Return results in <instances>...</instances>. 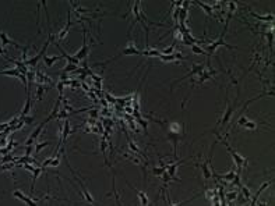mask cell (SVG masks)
<instances>
[{
  "instance_id": "obj_2",
  "label": "cell",
  "mask_w": 275,
  "mask_h": 206,
  "mask_svg": "<svg viewBox=\"0 0 275 206\" xmlns=\"http://www.w3.org/2000/svg\"><path fill=\"white\" fill-rule=\"evenodd\" d=\"M88 46H87V31L84 29V42H82V47L81 50H78V52L76 53V56L74 57L77 59V60H82V59L87 57V55H88Z\"/></svg>"
},
{
  "instance_id": "obj_18",
  "label": "cell",
  "mask_w": 275,
  "mask_h": 206,
  "mask_svg": "<svg viewBox=\"0 0 275 206\" xmlns=\"http://www.w3.org/2000/svg\"><path fill=\"white\" fill-rule=\"evenodd\" d=\"M152 171H154V174H155V175H162L163 173L166 171V167L163 166V167H158V169H157V167H155V169L152 170Z\"/></svg>"
},
{
  "instance_id": "obj_6",
  "label": "cell",
  "mask_w": 275,
  "mask_h": 206,
  "mask_svg": "<svg viewBox=\"0 0 275 206\" xmlns=\"http://www.w3.org/2000/svg\"><path fill=\"white\" fill-rule=\"evenodd\" d=\"M222 45H223V46H226V47H229V49H233V46H231V45H228V43H226V42L223 41V39H219V41L214 42V43H211L210 46L207 47V50H208L207 53H214V50H217V47H218V46H222Z\"/></svg>"
},
{
  "instance_id": "obj_20",
  "label": "cell",
  "mask_w": 275,
  "mask_h": 206,
  "mask_svg": "<svg viewBox=\"0 0 275 206\" xmlns=\"http://www.w3.org/2000/svg\"><path fill=\"white\" fill-rule=\"evenodd\" d=\"M64 73H68V71H77V65H74V64H68V65H66L64 67Z\"/></svg>"
},
{
  "instance_id": "obj_1",
  "label": "cell",
  "mask_w": 275,
  "mask_h": 206,
  "mask_svg": "<svg viewBox=\"0 0 275 206\" xmlns=\"http://www.w3.org/2000/svg\"><path fill=\"white\" fill-rule=\"evenodd\" d=\"M218 138H219V139H222V137H221V135H218ZM222 144L226 146V149H228V152H229V153H231V156L233 157V160H235V165L238 166V169H239V173H238V174H240L242 169L247 166V160L244 159V157L242 156V155H239L238 152H236L235 149H233L232 146H231V145L228 144V142L225 141V139H222Z\"/></svg>"
},
{
  "instance_id": "obj_23",
  "label": "cell",
  "mask_w": 275,
  "mask_h": 206,
  "mask_svg": "<svg viewBox=\"0 0 275 206\" xmlns=\"http://www.w3.org/2000/svg\"><path fill=\"white\" fill-rule=\"evenodd\" d=\"M260 206H267V205H265V204H260Z\"/></svg>"
},
{
  "instance_id": "obj_17",
  "label": "cell",
  "mask_w": 275,
  "mask_h": 206,
  "mask_svg": "<svg viewBox=\"0 0 275 206\" xmlns=\"http://www.w3.org/2000/svg\"><path fill=\"white\" fill-rule=\"evenodd\" d=\"M48 145H49V141H45V142H41V144H38L37 148H35V153H39V152L42 151L45 146H48Z\"/></svg>"
},
{
  "instance_id": "obj_11",
  "label": "cell",
  "mask_w": 275,
  "mask_h": 206,
  "mask_svg": "<svg viewBox=\"0 0 275 206\" xmlns=\"http://www.w3.org/2000/svg\"><path fill=\"white\" fill-rule=\"evenodd\" d=\"M62 56H52V57H48L46 55L43 56V63L48 65V67H50V65H53V63L58 61V60H62Z\"/></svg>"
},
{
  "instance_id": "obj_24",
  "label": "cell",
  "mask_w": 275,
  "mask_h": 206,
  "mask_svg": "<svg viewBox=\"0 0 275 206\" xmlns=\"http://www.w3.org/2000/svg\"><path fill=\"white\" fill-rule=\"evenodd\" d=\"M231 206H233V205H231Z\"/></svg>"
},
{
  "instance_id": "obj_19",
  "label": "cell",
  "mask_w": 275,
  "mask_h": 206,
  "mask_svg": "<svg viewBox=\"0 0 275 206\" xmlns=\"http://www.w3.org/2000/svg\"><path fill=\"white\" fill-rule=\"evenodd\" d=\"M243 127H244V128H250V130H256V128H257V124L253 123V121H249V120H247L246 123L243 124Z\"/></svg>"
},
{
  "instance_id": "obj_16",
  "label": "cell",
  "mask_w": 275,
  "mask_h": 206,
  "mask_svg": "<svg viewBox=\"0 0 275 206\" xmlns=\"http://www.w3.org/2000/svg\"><path fill=\"white\" fill-rule=\"evenodd\" d=\"M43 93H45V88L42 85H38V89H37V99L41 100L43 98Z\"/></svg>"
},
{
  "instance_id": "obj_9",
  "label": "cell",
  "mask_w": 275,
  "mask_h": 206,
  "mask_svg": "<svg viewBox=\"0 0 275 206\" xmlns=\"http://www.w3.org/2000/svg\"><path fill=\"white\" fill-rule=\"evenodd\" d=\"M27 102H25V106H24L22 112H21V117H25L27 114L29 113V110H31V92H27Z\"/></svg>"
},
{
  "instance_id": "obj_8",
  "label": "cell",
  "mask_w": 275,
  "mask_h": 206,
  "mask_svg": "<svg viewBox=\"0 0 275 206\" xmlns=\"http://www.w3.org/2000/svg\"><path fill=\"white\" fill-rule=\"evenodd\" d=\"M134 191L137 192V196H138V199H140V205H141V206H147L148 202H149L147 194L142 192V191H140V189H137V188H134Z\"/></svg>"
},
{
  "instance_id": "obj_10",
  "label": "cell",
  "mask_w": 275,
  "mask_h": 206,
  "mask_svg": "<svg viewBox=\"0 0 275 206\" xmlns=\"http://www.w3.org/2000/svg\"><path fill=\"white\" fill-rule=\"evenodd\" d=\"M210 162H211V157L207 160V162H204V163H201V169H202V174H204V178L205 180H208V178L211 177V170L208 169V165H210Z\"/></svg>"
},
{
  "instance_id": "obj_7",
  "label": "cell",
  "mask_w": 275,
  "mask_h": 206,
  "mask_svg": "<svg viewBox=\"0 0 275 206\" xmlns=\"http://www.w3.org/2000/svg\"><path fill=\"white\" fill-rule=\"evenodd\" d=\"M159 59L162 61H175V60H180L184 59L182 53H173V55H159Z\"/></svg>"
},
{
  "instance_id": "obj_22",
  "label": "cell",
  "mask_w": 275,
  "mask_h": 206,
  "mask_svg": "<svg viewBox=\"0 0 275 206\" xmlns=\"http://www.w3.org/2000/svg\"><path fill=\"white\" fill-rule=\"evenodd\" d=\"M166 195H168V196H166V198H168V204H169V206H179L178 204H173V202L170 201V198H169V192L166 194Z\"/></svg>"
},
{
  "instance_id": "obj_21",
  "label": "cell",
  "mask_w": 275,
  "mask_h": 206,
  "mask_svg": "<svg viewBox=\"0 0 275 206\" xmlns=\"http://www.w3.org/2000/svg\"><path fill=\"white\" fill-rule=\"evenodd\" d=\"M235 198H236V192L228 194V199H229V201H232V199H235Z\"/></svg>"
},
{
  "instance_id": "obj_15",
  "label": "cell",
  "mask_w": 275,
  "mask_h": 206,
  "mask_svg": "<svg viewBox=\"0 0 275 206\" xmlns=\"http://www.w3.org/2000/svg\"><path fill=\"white\" fill-rule=\"evenodd\" d=\"M173 50H175V43H172L169 47H165V49L159 50L161 55H173Z\"/></svg>"
},
{
  "instance_id": "obj_13",
  "label": "cell",
  "mask_w": 275,
  "mask_h": 206,
  "mask_svg": "<svg viewBox=\"0 0 275 206\" xmlns=\"http://www.w3.org/2000/svg\"><path fill=\"white\" fill-rule=\"evenodd\" d=\"M196 3H197V4H198L201 8H204V10H205V13H207L210 17L212 16V7H210V6H207V4H205V3H202V2H196Z\"/></svg>"
},
{
  "instance_id": "obj_12",
  "label": "cell",
  "mask_w": 275,
  "mask_h": 206,
  "mask_svg": "<svg viewBox=\"0 0 275 206\" xmlns=\"http://www.w3.org/2000/svg\"><path fill=\"white\" fill-rule=\"evenodd\" d=\"M233 114V106H228V109H226V113H225V116H223V118L221 120V125H223V124H226L228 123V120L231 118V116Z\"/></svg>"
},
{
  "instance_id": "obj_5",
  "label": "cell",
  "mask_w": 275,
  "mask_h": 206,
  "mask_svg": "<svg viewBox=\"0 0 275 206\" xmlns=\"http://www.w3.org/2000/svg\"><path fill=\"white\" fill-rule=\"evenodd\" d=\"M70 26H71V20H70V11H68V13H67V22H66V25L63 26V29H62V31L59 32V35H58V39L59 41H63L64 39V36L67 35Z\"/></svg>"
},
{
  "instance_id": "obj_4",
  "label": "cell",
  "mask_w": 275,
  "mask_h": 206,
  "mask_svg": "<svg viewBox=\"0 0 275 206\" xmlns=\"http://www.w3.org/2000/svg\"><path fill=\"white\" fill-rule=\"evenodd\" d=\"M0 42H2L3 45H13V46H16V47H22L21 45L17 43L14 39H11V38L3 31H0Z\"/></svg>"
},
{
  "instance_id": "obj_14",
  "label": "cell",
  "mask_w": 275,
  "mask_h": 206,
  "mask_svg": "<svg viewBox=\"0 0 275 206\" xmlns=\"http://www.w3.org/2000/svg\"><path fill=\"white\" fill-rule=\"evenodd\" d=\"M191 50H193V53H196V55H208V53L205 52V50H202L198 45H191Z\"/></svg>"
},
{
  "instance_id": "obj_3",
  "label": "cell",
  "mask_w": 275,
  "mask_h": 206,
  "mask_svg": "<svg viewBox=\"0 0 275 206\" xmlns=\"http://www.w3.org/2000/svg\"><path fill=\"white\" fill-rule=\"evenodd\" d=\"M126 56V55H141V52H140V50H137L136 49V46H134V45H128V46L126 47V49L123 50V52L122 53H119L118 56H115V57H112L110 59V60H108V61H112V60H115V59H118V57H120V56Z\"/></svg>"
}]
</instances>
